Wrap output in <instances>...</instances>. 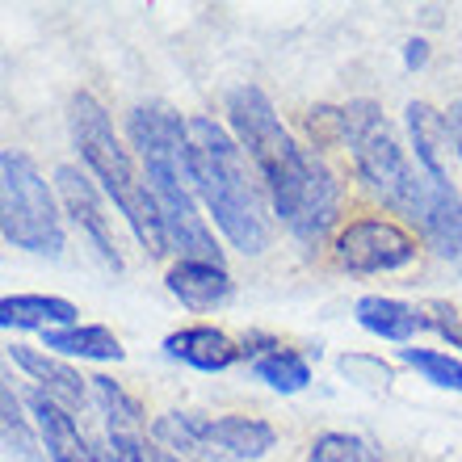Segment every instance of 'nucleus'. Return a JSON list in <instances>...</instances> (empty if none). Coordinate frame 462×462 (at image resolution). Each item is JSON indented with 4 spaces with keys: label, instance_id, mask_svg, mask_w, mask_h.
I'll return each mask as SVG.
<instances>
[{
    "label": "nucleus",
    "instance_id": "1",
    "mask_svg": "<svg viewBox=\"0 0 462 462\" xmlns=\"http://www.w3.org/2000/svg\"><path fill=\"white\" fill-rule=\"evenodd\" d=\"M227 118L236 131V143L261 172L282 223L294 231V240L319 244L341 210V185L328 172V164L294 143L256 85L231 88Z\"/></svg>",
    "mask_w": 462,
    "mask_h": 462
},
{
    "label": "nucleus",
    "instance_id": "2",
    "mask_svg": "<svg viewBox=\"0 0 462 462\" xmlns=\"http://www.w3.org/2000/svg\"><path fill=\"white\" fill-rule=\"evenodd\" d=\"M131 143L139 147L143 160V177L152 185V198L164 219V236L169 248L181 253V261H207V265H223V253L207 223L198 219L194 207V160H189V118L172 114L160 101L134 106L131 110Z\"/></svg>",
    "mask_w": 462,
    "mask_h": 462
},
{
    "label": "nucleus",
    "instance_id": "3",
    "mask_svg": "<svg viewBox=\"0 0 462 462\" xmlns=\"http://www.w3.org/2000/svg\"><path fill=\"white\" fill-rule=\"evenodd\" d=\"M189 160H194V189L202 194L231 248H240L244 256L265 253L269 223L261 210L253 172H248V160H244V147L215 118L194 114L189 118Z\"/></svg>",
    "mask_w": 462,
    "mask_h": 462
},
{
    "label": "nucleus",
    "instance_id": "4",
    "mask_svg": "<svg viewBox=\"0 0 462 462\" xmlns=\"http://www.w3.org/2000/svg\"><path fill=\"white\" fill-rule=\"evenodd\" d=\"M68 122H72V143L80 152V160H85V169L93 172V181H101V189L114 198V207L126 215L134 240L143 244V253L160 256L169 248L160 207H156V198H152L147 177H139V169L131 164L122 139L114 134V122L106 114V106L93 93H76L72 106H68Z\"/></svg>",
    "mask_w": 462,
    "mask_h": 462
},
{
    "label": "nucleus",
    "instance_id": "5",
    "mask_svg": "<svg viewBox=\"0 0 462 462\" xmlns=\"http://www.w3.org/2000/svg\"><path fill=\"white\" fill-rule=\"evenodd\" d=\"M345 143L353 147V164H357V177L365 181V189L383 198V207L400 210L412 223L420 219L433 181L420 172V164L408 160V152L400 147L391 122L383 118L374 101L345 106Z\"/></svg>",
    "mask_w": 462,
    "mask_h": 462
},
{
    "label": "nucleus",
    "instance_id": "6",
    "mask_svg": "<svg viewBox=\"0 0 462 462\" xmlns=\"http://www.w3.org/2000/svg\"><path fill=\"white\" fill-rule=\"evenodd\" d=\"M0 227L13 248L38 256H60L63 253V223L55 210L42 172L25 152H5L0 156Z\"/></svg>",
    "mask_w": 462,
    "mask_h": 462
},
{
    "label": "nucleus",
    "instance_id": "7",
    "mask_svg": "<svg viewBox=\"0 0 462 462\" xmlns=\"http://www.w3.org/2000/svg\"><path fill=\"white\" fill-rule=\"evenodd\" d=\"M337 261L349 273H391L416 261V240L387 219H357L337 236Z\"/></svg>",
    "mask_w": 462,
    "mask_h": 462
},
{
    "label": "nucleus",
    "instance_id": "8",
    "mask_svg": "<svg viewBox=\"0 0 462 462\" xmlns=\"http://www.w3.org/2000/svg\"><path fill=\"white\" fill-rule=\"evenodd\" d=\"M55 185H60L63 210L72 215L80 236H85V240L93 244V253L118 273L122 256H118V244H114V236H110V219H106V207H101L93 177H88L85 169H76V164H60V169H55Z\"/></svg>",
    "mask_w": 462,
    "mask_h": 462
},
{
    "label": "nucleus",
    "instance_id": "9",
    "mask_svg": "<svg viewBox=\"0 0 462 462\" xmlns=\"http://www.w3.org/2000/svg\"><path fill=\"white\" fill-rule=\"evenodd\" d=\"M416 227H420V236L429 240V248L462 273V194L450 181L429 185L425 210H420Z\"/></svg>",
    "mask_w": 462,
    "mask_h": 462
},
{
    "label": "nucleus",
    "instance_id": "10",
    "mask_svg": "<svg viewBox=\"0 0 462 462\" xmlns=\"http://www.w3.org/2000/svg\"><path fill=\"white\" fill-rule=\"evenodd\" d=\"M30 412L38 416V433H42V450L51 462H97V450L85 441L80 425L60 400H51L47 391H30Z\"/></svg>",
    "mask_w": 462,
    "mask_h": 462
},
{
    "label": "nucleus",
    "instance_id": "11",
    "mask_svg": "<svg viewBox=\"0 0 462 462\" xmlns=\"http://www.w3.org/2000/svg\"><path fill=\"white\" fill-rule=\"evenodd\" d=\"M9 357L34 378L38 391H47L51 400H60L63 408H85L88 403V391H85L88 378H80L68 362H60V357H51L42 349H30V345H9Z\"/></svg>",
    "mask_w": 462,
    "mask_h": 462
},
{
    "label": "nucleus",
    "instance_id": "12",
    "mask_svg": "<svg viewBox=\"0 0 462 462\" xmlns=\"http://www.w3.org/2000/svg\"><path fill=\"white\" fill-rule=\"evenodd\" d=\"M164 353H169L172 362H185V365H194V370L219 374V370L240 362L244 349H236V341L219 328H181V332H172V337H164Z\"/></svg>",
    "mask_w": 462,
    "mask_h": 462
},
{
    "label": "nucleus",
    "instance_id": "13",
    "mask_svg": "<svg viewBox=\"0 0 462 462\" xmlns=\"http://www.w3.org/2000/svg\"><path fill=\"white\" fill-rule=\"evenodd\" d=\"M169 291L194 311H210L231 299V278L223 265H207V261H177L169 269Z\"/></svg>",
    "mask_w": 462,
    "mask_h": 462
},
{
    "label": "nucleus",
    "instance_id": "14",
    "mask_svg": "<svg viewBox=\"0 0 462 462\" xmlns=\"http://www.w3.org/2000/svg\"><path fill=\"white\" fill-rule=\"evenodd\" d=\"M408 131H412V147H416V164L429 181H450L446 177V143H450V118L438 114L429 101H412L408 106Z\"/></svg>",
    "mask_w": 462,
    "mask_h": 462
},
{
    "label": "nucleus",
    "instance_id": "15",
    "mask_svg": "<svg viewBox=\"0 0 462 462\" xmlns=\"http://www.w3.org/2000/svg\"><path fill=\"white\" fill-rule=\"evenodd\" d=\"M353 316H357V324H362L365 332H374V337H383V341H408L412 332L425 328L420 307H408V303H400V299H383V294H365V299H357Z\"/></svg>",
    "mask_w": 462,
    "mask_h": 462
},
{
    "label": "nucleus",
    "instance_id": "16",
    "mask_svg": "<svg viewBox=\"0 0 462 462\" xmlns=\"http://www.w3.org/2000/svg\"><path fill=\"white\" fill-rule=\"evenodd\" d=\"M0 324L5 328H72L76 324V307L68 299H55V294H9L0 303Z\"/></svg>",
    "mask_w": 462,
    "mask_h": 462
},
{
    "label": "nucleus",
    "instance_id": "17",
    "mask_svg": "<svg viewBox=\"0 0 462 462\" xmlns=\"http://www.w3.org/2000/svg\"><path fill=\"white\" fill-rule=\"evenodd\" d=\"M273 441H278V433L256 416H219V420H210V446L223 450L227 458H261V454L273 450Z\"/></svg>",
    "mask_w": 462,
    "mask_h": 462
},
{
    "label": "nucleus",
    "instance_id": "18",
    "mask_svg": "<svg viewBox=\"0 0 462 462\" xmlns=\"http://www.w3.org/2000/svg\"><path fill=\"white\" fill-rule=\"evenodd\" d=\"M244 357H253V374L265 383V387L282 391V395H294L311 383V365H307L303 353L286 349V345H265V349H248Z\"/></svg>",
    "mask_w": 462,
    "mask_h": 462
},
{
    "label": "nucleus",
    "instance_id": "19",
    "mask_svg": "<svg viewBox=\"0 0 462 462\" xmlns=\"http://www.w3.org/2000/svg\"><path fill=\"white\" fill-rule=\"evenodd\" d=\"M47 337V349L68 353V357H88V362H122L126 349L118 345L110 328L101 324H72V328H51L42 332Z\"/></svg>",
    "mask_w": 462,
    "mask_h": 462
},
{
    "label": "nucleus",
    "instance_id": "20",
    "mask_svg": "<svg viewBox=\"0 0 462 462\" xmlns=\"http://www.w3.org/2000/svg\"><path fill=\"white\" fill-rule=\"evenodd\" d=\"M152 438L160 446H169L177 458H210L215 446H210V420L194 412H164L152 425Z\"/></svg>",
    "mask_w": 462,
    "mask_h": 462
},
{
    "label": "nucleus",
    "instance_id": "21",
    "mask_svg": "<svg viewBox=\"0 0 462 462\" xmlns=\"http://www.w3.org/2000/svg\"><path fill=\"white\" fill-rule=\"evenodd\" d=\"M88 383H93V400H97V408L106 412L110 433H134V438H139V429H143V408H139L114 378L97 374V378H88Z\"/></svg>",
    "mask_w": 462,
    "mask_h": 462
},
{
    "label": "nucleus",
    "instance_id": "22",
    "mask_svg": "<svg viewBox=\"0 0 462 462\" xmlns=\"http://www.w3.org/2000/svg\"><path fill=\"white\" fill-rule=\"evenodd\" d=\"M0 425H5V450L13 462H47V450H38V441L25 429V416L17 408V395H13L9 383L0 391Z\"/></svg>",
    "mask_w": 462,
    "mask_h": 462
},
{
    "label": "nucleus",
    "instance_id": "23",
    "mask_svg": "<svg viewBox=\"0 0 462 462\" xmlns=\"http://www.w3.org/2000/svg\"><path fill=\"white\" fill-rule=\"evenodd\" d=\"M400 357L412 365V370H420V374H425L433 387L462 391V362H454L450 353H438V349H403Z\"/></svg>",
    "mask_w": 462,
    "mask_h": 462
},
{
    "label": "nucleus",
    "instance_id": "24",
    "mask_svg": "<svg viewBox=\"0 0 462 462\" xmlns=\"http://www.w3.org/2000/svg\"><path fill=\"white\" fill-rule=\"evenodd\" d=\"M311 462H374V450L349 433H324L311 446Z\"/></svg>",
    "mask_w": 462,
    "mask_h": 462
},
{
    "label": "nucleus",
    "instance_id": "25",
    "mask_svg": "<svg viewBox=\"0 0 462 462\" xmlns=\"http://www.w3.org/2000/svg\"><path fill=\"white\" fill-rule=\"evenodd\" d=\"M307 131L316 139V147H332V143H345V106H316L307 114Z\"/></svg>",
    "mask_w": 462,
    "mask_h": 462
},
{
    "label": "nucleus",
    "instance_id": "26",
    "mask_svg": "<svg viewBox=\"0 0 462 462\" xmlns=\"http://www.w3.org/2000/svg\"><path fill=\"white\" fill-rule=\"evenodd\" d=\"M420 316H425V328H438L454 349H462V316H458V307H450L446 299H429V303H420Z\"/></svg>",
    "mask_w": 462,
    "mask_h": 462
},
{
    "label": "nucleus",
    "instance_id": "27",
    "mask_svg": "<svg viewBox=\"0 0 462 462\" xmlns=\"http://www.w3.org/2000/svg\"><path fill=\"white\" fill-rule=\"evenodd\" d=\"M106 462H147L143 438H134V433H110V438H106Z\"/></svg>",
    "mask_w": 462,
    "mask_h": 462
},
{
    "label": "nucleus",
    "instance_id": "28",
    "mask_svg": "<svg viewBox=\"0 0 462 462\" xmlns=\"http://www.w3.org/2000/svg\"><path fill=\"white\" fill-rule=\"evenodd\" d=\"M425 60H429V42L425 38H408L403 42V63L408 68H425Z\"/></svg>",
    "mask_w": 462,
    "mask_h": 462
},
{
    "label": "nucleus",
    "instance_id": "29",
    "mask_svg": "<svg viewBox=\"0 0 462 462\" xmlns=\"http://www.w3.org/2000/svg\"><path fill=\"white\" fill-rule=\"evenodd\" d=\"M450 139H454V147H458V160H462V97L454 101V110H450Z\"/></svg>",
    "mask_w": 462,
    "mask_h": 462
},
{
    "label": "nucleus",
    "instance_id": "30",
    "mask_svg": "<svg viewBox=\"0 0 462 462\" xmlns=\"http://www.w3.org/2000/svg\"><path fill=\"white\" fill-rule=\"evenodd\" d=\"M147 462H185V458H177L169 450H147Z\"/></svg>",
    "mask_w": 462,
    "mask_h": 462
}]
</instances>
